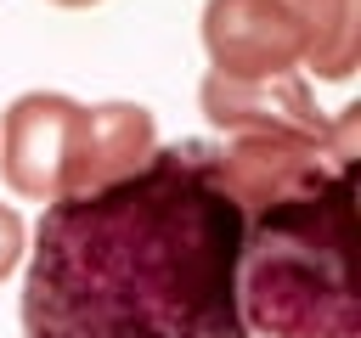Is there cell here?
Returning a JSON list of instances; mask_svg holds the SVG:
<instances>
[{"label": "cell", "instance_id": "5b68a950", "mask_svg": "<svg viewBox=\"0 0 361 338\" xmlns=\"http://www.w3.org/2000/svg\"><path fill=\"white\" fill-rule=\"evenodd\" d=\"M203 51L209 73L226 79H271L305 62L299 23L282 0H203Z\"/></svg>", "mask_w": 361, "mask_h": 338}, {"label": "cell", "instance_id": "6da1fadb", "mask_svg": "<svg viewBox=\"0 0 361 338\" xmlns=\"http://www.w3.org/2000/svg\"><path fill=\"white\" fill-rule=\"evenodd\" d=\"M237 254L243 208L203 141L158 146L135 175L39 208L23 338H248Z\"/></svg>", "mask_w": 361, "mask_h": 338}, {"label": "cell", "instance_id": "9c48e42d", "mask_svg": "<svg viewBox=\"0 0 361 338\" xmlns=\"http://www.w3.org/2000/svg\"><path fill=\"white\" fill-rule=\"evenodd\" d=\"M51 6H68V11H85V6H102V0H51Z\"/></svg>", "mask_w": 361, "mask_h": 338}, {"label": "cell", "instance_id": "277c9868", "mask_svg": "<svg viewBox=\"0 0 361 338\" xmlns=\"http://www.w3.org/2000/svg\"><path fill=\"white\" fill-rule=\"evenodd\" d=\"M197 107L220 135H282V141H327L333 118L316 107V90L305 73H271V79H226L209 73L197 84Z\"/></svg>", "mask_w": 361, "mask_h": 338}, {"label": "cell", "instance_id": "ba28073f", "mask_svg": "<svg viewBox=\"0 0 361 338\" xmlns=\"http://www.w3.org/2000/svg\"><path fill=\"white\" fill-rule=\"evenodd\" d=\"M23 254H28V225L11 203H0V282L23 265Z\"/></svg>", "mask_w": 361, "mask_h": 338}, {"label": "cell", "instance_id": "52a82bcc", "mask_svg": "<svg viewBox=\"0 0 361 338\" xmlns=\"http://www.w3.org/2000/svg\"><path fill=\"white\" fill-rule=\"evenodd\" d=\"M299 23V45L316 79L344 84L361 68V0H282Z\"/></svg>", "mask_w": 361, "mask_h": 338}, {"label": "cell", "instance_id": "7a4b0ae2", "mask_svg": "<svg viewBox=\"0 0 361 338\" xmlns=\"http://www.w3.org/2000/svg\"><path fill=\"white\" fill-rule=\"evenodd\" d=\"M355 163L333 158L299 186L243 214L237 310L248 338H361L350 276Z\"/></svg>", "mask_w": 361, "mask_h": 338}, {"label": "cell", "instance_id": "8992f818", "mask_svg": "<svg viewBox=\"0 0 361 338\" xmlns=\"http://www.w3.org/2000/svg\"><path fill=\"white\" fill-rule=\"evenodd\" d=\"M152 152H158V130H152V113L141 101H96V107H85V135H79L68 197L135 175Z\"/></svg>", "mask_w": 361, "mask_h": 338}, {"label": "cell", "instance_id": "3957f363", "mask_svg": "<svg viewBox=\"0 0 361 338\" xmlns=\"http://www.w3.org/2000/svg\"><path fill=\"white\" fill-rule=\"evenodd\" d=\"M79 135H85V101L62 90H23L0 113V180L39 208L68 197Z\"/></svg>", "mask_w": 361, "mask_h": 338}]
</instances>
